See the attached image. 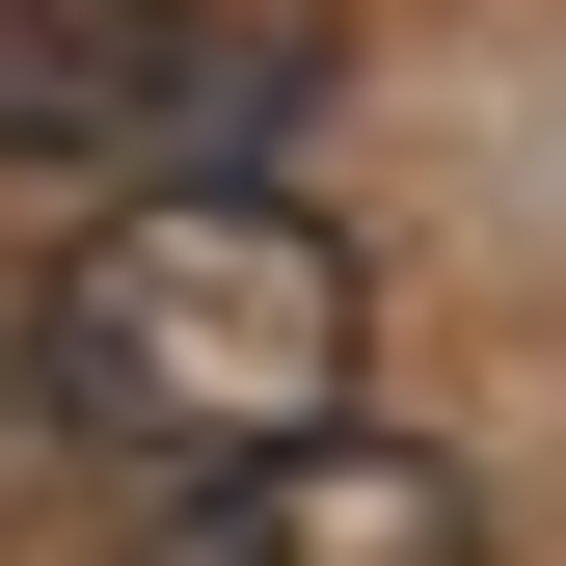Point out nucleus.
Wrapping results in <instances>:
<instances>
[{"instance_id":"obj_2","label":"nucleus","mask_w":566,"mask_h":566,"mask_svg":"<svg viewBox=\"0 0 566 566\" xmlns=\"http://www.w3.org/2000/svg\"><path fill=\"white\" fill-rule=\"evenodd\" d=\"M324 54L270 0H0V163H108V189H189L297 108Z\"/></svg>"},{"instance_id":"obj_1","label":"nucleus","mask_w":566,"mask_h":566,"mask_svg":"<svg viewBox=\"0 0 566 566\" xmlns=\"http://www.w3.org/2000/svg\"><path fill=\"white\" fill-rule=\"evenodd\" d=\"M28 378H54V432H108V459H163V485L297 459V432H350V243L270 163L108 189V217L54 243V297H28Z\"/></svg>"},{"instance_id":"obj_3","label":"nucleus","mask_w":566,"mask_h":566,"mask_svg":"<svg viewBox=\"0 0 566 566\" xmlns=\"http://www.w3.org/2000/svg\"><path fill=\"white\" fill-rule=\"evenodd\" d=\"M163 566H485V485L432 432H297V459H217V485H189Z\"/></svg>"}]
</instances>
